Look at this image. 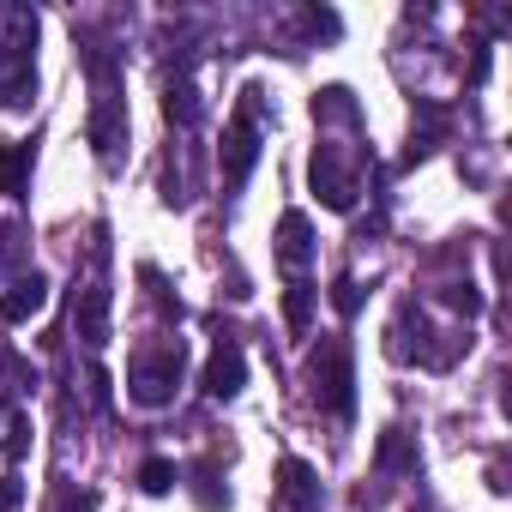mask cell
I'll list each match as a JSON object with an SVG mask.
<instances>
[{
	"instance_id": "1",
	"label": "cell",
	"mask_w": 512,
	"mask_h": 512,
	"mask_svg": "<svg viewBox=\"0 0 512 512\" xmlns=\"http://www.w3.org/2000/svg\"><path fill=\"white\" fill-rule=\"evenodd\" d=\"M37 91V13L0 7V109H19Z\"/></svg>"
},
{
	"instance_id": "2",
	"label": "cell",
	"mask_w": 512,
	"mask_h": 512,
	"mask_svg": "<svg viewBox=\"0 0 512 512\" xmlns=\"http://www.w3.org/2000/svg\"><path fill=\"white\" fill-rule=\"evenodd\" d=\"M260 145H266V91L247 85V91H241V109H235L229 127H223V157H217L229 193L253 175V163H260Z\"/></svg>"
},
{
	"instance_id": "3",
	"label": "cell",
	"mask_w": 512,
	"mask_h": 512,
	"mask_svg": "<svg viewBox=\"0 0 512 512\" xmlns=\"http://www.w3.org/2000/svg\"><path fill=\"white\" fill-rule=\"evenodd\" d=\"M181 368H187V344H181V338H157V344H145V350L133 356V368H127V392H133V404H145V410L175 404Z\"/></svg>"
},
{
	"instance_id": "4",
	"label": "cell",
	"mask_w": 512,
	"mask_h": 512,
	"mask_svg": "<svg viewBox=\"0 0 512 512\" xmlns=\"http://www.w3.org/2000/svg\"><path fill=\"white\" fill-rule=\"evenodd\" d=\"M308 392L320 410L332 416H350L356 410V368H350V344L344 338H326L314 356H308Z\"/></svg>"
},
{
	"instance_id": "5",
	"label": "cell",
	"mask_w": 512,
	"mask_h": 512,
	"mask_svg": "<svg viewBox=\"0 0 512 512\" xmlns=\"http://www.w3.org/2000/svg\"><path fill=\"white\" fill-rule=\"evenodd\" d=\"M109 302H115V290L103 278V247H97V260H91V272L79 284V302H73V332H79L85 350H103L109 344Z\"/></svg>"
},
{
	"instance_id": "6",
	"label": "cell",
	"mask_w": 512,
	"mask_h": 512,
	"mask_svg": "<svg viewBox=\"0 0 512 512\" xmlns=\"http://www.w3.org/2000/svg\"><path fill=\"white\" fill-rule=\"evenodd\" d=\"M308 175H314V193H320L332 211H350L356 193H362V181H356V157H344V145H320L314 163H308Z\"/></svg>"
},
{
	"instance_id": "7",
	"label": "cell",
	"mask_w": 512,
	"mask_h": 512,
	"mask_svg": "<svg viewBox=\"0 0 512 512\" xmlns=\"http://www.w3.org/2000/svg\"><path fill=\"white\" fill-rule=\"evenodd\" d=\"M278 266L290 272V284L314 266V223H308V211H284V223H278Z\"/></svg>"
},
{
	"instance_id": "8",
	"label": "cell",
	"mask_w": 512,
	"mask_h": 512,
	"mask_svg": "<svg viewBox=\"0 0 512 512\" xmlns=\"http://www.w3.org/2000/svg\"><path fill=\"white\" fill-rule=\"evenodd\" d=\"M241 380H247V356H241V344H229V338H223V344L211 350V362H205L199 386H205V398H223V404H229V398L241 392Z\"/></svg>"
},
{
	"instance_id": "9",
	"label": "cell",
	"mask_w": 512,
	"mask_h": 512,
	"mask_svg": "<svg viewBox=\"0 0 512 512\" xmlns=\"http://www.w3.org/2000/svg\"><path fill=\"white\" fill-rule=\"evenodd\" d=\"M278 500H284V512H320V476H314V464L284 458L278 464Z\"/></svg>"
},
{
	"instance_id": "10",
	"label": "cell",
	"mask_w": 512,
	"mask_h": 512,
	"mask_svg": "<svg viewBox=\"0 0 512 512\" xmlns=\"http://www.w3.org/2000/svg\"><path fill=\"white\" fill-rule=\"evenodd\" d=\"M43 308H49V278H43V272L13 278V290L0 296V320H7V326H25V320H37Z\"/></svg>"
},
{
	"instance_id": "11",
	"label": "cell",
	"mask_w": 512,
	"mask_h": 512,
	"mask_svg": "<svg viewBox=\"0 0 512 512\" xmlns=\"http://www.w3.org/2000/svg\"><path fill=\"white\" fill-rule=\"evenodd\" d=\"M25 175H31V145L25 139H0V193L19 199L25 193Z\"/></svg>"
},
{
	"instance_id": "12",
	"label": "cell",
	"mask_w": 512,
	"mask_h": 512,
	"mask_svg": "<svg viewBox=\"0 0 512 512\" xmlns=\"http://www.w3.org/2000/svg\"><path fill=\"white\" fill-rule=\"evenodd\" d=\"M416 440L404 434V428H386L380 434V470H404V476H416Z\"/></svg>"
},
{
	"instance_id": "13",
	"label": "cell",
	"mask_w": 512,
	"mask_h": 512,
	"mask_svg": "<svg viewBox=\"0 0 512 512\" xmlns=\"http://www.w3.org/2000/svg\"><path fill=\"white\" fill-rule=\"evenodd\" d=\"M31 253V235H25V223H13V217H0V284H7L13 272H19V260Z\"/></svg>"
},
{
	"instance_id": "14",
	"label": "cell",
	"mask_w": 512,
	"mask_h": 512,
	"mask_svg": "<svg viewBox=\"0 0 512 512\" xmlns=\"http://www.w3.org/2000/svg\"><path fill=\"white\" fill-rule=\"evenodd\" d=\"M31 446V434H25V416H19V404L13 398H0V464L7 458H19Z\"/></svg>"
},
{
	"instance_id": "15",
	"label": "cell",
	"mask_w": 512,
	"mask_h": 512,
	"mask_svg": "<svg viewBox=\"0 0 512 512\" xmlns=\"http://www.w3.org/2000/svg\"><path fill=\"white\" fill-rule=\"evenodd\" d=\"M284 320H290L296 332H308V320H314V284H308V278L290 284V296H284Z\"/></svg>"
},
{
	"instance_id": "16",
	"label": "cell",
	"mask_w": 512,
	"mask_h": 512,
	"mask_svg": "<svg viewBox=\"0 0 512 512\" xmlns=\"http://www.w3.org/2000/svg\"><path fill=\"white\" fill-rule=\"evenodd\" d=\"M139 488H145V494H169V488H175V464H169V458H145V464H139Z\"/></svg>"
},
{
	"instance_id": "17",
	"label": "cell",
	"mask_w": 512,
	"mask_h": 512,
	"mask_svg": "<svg viewBox=\"0 0 512 512\" xmlns=\"http://www.w3.org/2000/svg\"><path fill=\"white\" fill-rule=\"evenodd\" d=\"M446 308H458V314H464V320H470V314H476V308H482V296H476V290H470V284H452V290H446Z\"/></svg>"
},
{
	"instance_id": "18",
	"label": "cell",
	"mask_w": 512,
	"mask_h": 512,
	"mask_svg": "<svg viewBox=\"0 0 512 512\" xmlns=\"http://www.w3.org/2000/svg\"><path fill=\"white\" fill-rule=\"evenodd\" d=\"M332 302H338V314H356V302H362V296H356V284H350V278H338V284H332Z\"/></svg>"
},
{
	"instance_id": "19",
	"label": "cell",
	"mask_w": 512,
	"mask_h": 512,
	"mask_svg": "<svg viewBox=\"0 0 512 512\" xmlns=\"http://www.w3.org/2000/svg\"><path fill=\"white\" fill-rule=\"evenodd\" d=\"M67 512H91V494H79V500H73V506H67Z\"/></svg>"
}]
</instances>
